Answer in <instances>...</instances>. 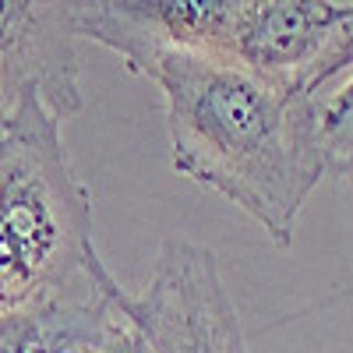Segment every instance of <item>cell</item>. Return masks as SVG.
Returning <instances> with one entry per match:
<instances>
[{
    "label": "cell",
    "instance_id": "1",
    "mask_svg": "<svg viewBox=\"0 0 353 353\" xmlns=\"http://www.w3.org/2000/svg\"><path fill=\"white\" fill-rule=\"evenodd\" d=\"M141 74L163 92L173 170L233 201L286 251L329 173L321 99L201 50H163Z\"/></svg>",
    "mask_w": 353,
    "mask_h": 353
},
{
    "label": "cell",
    "instance_id": "2",
    "mask_svg": "<svg viewBox=\"0 0 353 353\" xmlns=\"http://www.w3.org/2000/svg\"><path fill=\"white\" fill-rule=\"evenodd\" d=\"M96 261L92 198L68 159L61 117L25 99L0 128V314L57 301Z\"/></svg>",
    "mask_w": 353,
    "mask_h": 353
},
{
    "label": "cell",
    "instance_id": "3",
    "mask_svg": "<svg viewBox=\"0 0 353 353\" xmlns=\"http://www.w3.org/2000/svg\"><path fill=\"white\" fill-rule=\"evenodd\" d=\"M121 304L152 353H248L216 254L201 244L170 237L159 248L149 286L138 297L124 290Z\"/></svg>",
    "mask_w": 353,
    "mask_h": 353
},
{
    "label": "cell",
    "instance_id": "4",
    "mask_svg": "<svg viewBox=\"0 0 353 353\" xmlns=\"http://www.w3.org/2000/svg\"><path fill=\"white\" fill-rule=\"evenodd\" d=\"M254 0H74V28L141 74L163 50L226 57L233 28Z\"/></svg>",
    "mask_w": 353,
    "mask_h": 353
},
{
    "label": "cell",
    "instance_id": "5",
    "mask_svg": "<svg viewBox=\"0 0 353 353\" xmlns=\"http://www.w3.org/2000/svg\"><path fill=\"white\" fill-rule=\"evenodd\" d=\"M74 0H0V117L43 99L57 117L81 110Z\"/></svg>",
    "mask_w": 353,
    "mask_h": 353
},
{
    "label": "cell",
    "instance_id": "6",
    "mask_svg": "<svg viewBox=\"0 0 353 353\" xmlns=\"http://www.w3.org/2000/svg\"><path fill=\"white\" fill-rule=\"evenodd\" d=\"M121 293L124 286L99 258L81 283L32 311L36 353H152Z\"/></svg>",
    "mask_w": 353,
    "mask_h": 353
},
{
    "label": "cell",
    "instance_id": "7",
    "mask_svg": "<svg viewBox=\"0 0 353 353\" xmlns=\"http://www.w3.org/2000/svg\"><path fill=\"white\" fill-rule=\"evenodd\" d=\"M318 124H321V149L329 159V173L336 176L353 173V78L339 92L321 99Z\"/></svg>",
    "mask_w": 353,
    "mask_h": 353
},
{
    "label": "cell",
    "instance_id": "8",
    "mask_svg": "<svg viewBox=\"0 0 353 353\" xmlns=\"http://www.w3.org/2000/svg\"><path fill=\"white\" fill-rule=\"evenodd\" d=\"M0 353H36V314H0Z\"/></svg>",
    "mask_w": 353,
    "mask_h": 353
},
{
    "label": "cell",
    "instance_id": "9",
    "mask_svg": "<svg viewBox=\"0 0 353 353\" xmlns=\"http://www.w3.org/2000/svg\"><path fill=\"white\" fill-rule=\"evenodd\" d=\"M0 128H4V117H0Z\"/></svg>",
    "mask_w": 353,
    "mask_h": 353
}]
</instances>
